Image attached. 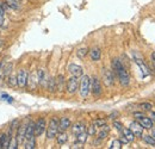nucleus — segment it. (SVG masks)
I'll return each instance as SVG.
<instances>
[{
  "mask_svg": "<svg viewBox=\"0 0 155 149\" xmlns=\"http://www.w3.org/2000/svg\"><path fill=\"white\" fill-rule=\"evenodd\" d=\"M112 67H114V71L116 72L117 76L119 79V82L122 86H129L130 84V76L128 74L127 69L124 68L123 63L119 61V60H114L112 61Z\"/></svg>",
  "mask_w": 155,
  "mask_h": 149,
  "instance_id": "obj_1",
  "label": "nucleus"
},
{
  "mask_svg": "<svg viewBox=\"0 0 155 149\" xmlns=\"http://www.w3.org/2000/svg\"><path fill=\"white\" fill-rule=\"evenodd\" d=\"M90 86H91V79L87 75H82L80 82H79V93L82 98H86L90 93Z\"/></svg>",
  "mask_w": 155,
  "mask_h": 149,
  "instance_id": "obj_2",
  "label": "nucleus"
},
{
  "mask_svg": "<svg viewBox=\"0 0 155 149\" xmlns=\"http://www.w3.org/2000/svg\"><path fill=\"white\" fill-rule=\"evenodd\" d=\"M58 132V119L56 117H53L49 122V125L47 128V137L49 140H53L56 137Z\"/></svg>",
  "mask_w": 155,
  "mask_h": 149,
  "instance_id": "obj_3",
  "label": "nucleus"
},
{
  "mask_svg": "<svg viewBox=\"0 0 155 149\" xmlns=\"http://www.w3.org/2000/svg\"><path fill=\"white\" fill-rule=\"evenodd\" d=\"M134 56V60H135V62L137 63V66L141 68V72H142V76L144 78V76H148V75L150 74V72H149V68L146 66V63H144V61H143V58L140 56V54H137V53H134L133 54Z\"/></svg>",
  "mask_w": 155,
  "mask_h": 149,
  "instance_id": "obj_4",
  "label": "nucleus"
},
{
  "mask_svg": "<svg viewBox=\"0 0 155 149\" xmlns=\"http://www.w3.org/2000/svg\"><path fill=\"white\" fill-rule=\"evenodd\" d=\"M79 90V80L77 76H72L67 81V92L69 94H74Z\"/></svg>",
  "mask_w": 155,
  "mask_h": 149,
  "instance_id": "obj_5",
  "label": "nucleus"
},
{
  "mask_svg": "<svg viewBox=\"0 0 155 149\" xmlns=\"http://www.w3.org/2000/svg\"><path fill=\"white\" fill-rule=\"evenodd\" d=\"M28 72L25 69H20L18 72V75H17V84L20 88H24L28 86Z\"/></svg>",
  "mask_w": 155,
  "mask_h": 149,
  "instance_id": "obj_6",
  "label": "nucleus"
},
{
  "mask_svg": "<svg viewBox=\"0 0 155 149\" xmlns=\"http://www.w3.org/2000/svg\"><path fill=\"white\" fill-rule=\"evenodd\" d=\"M90 90L92 91V93L94 94V95H97V97L101 94V84H100L99 79H97V78H93V79H92Z\"/></svg>",
  "mask_w": 155,
  "mask_h": 149,
  "instance_id": "obj_7",
  "label": "nucleus"
},
{
  "mask_svg": "<svg viewBox=\"0 0 155 149\" xmlns=\"http://www.w3.org/2000/svg\"><path fill=\"white\" fill-rule=\"evenodd\" d=\"M103 80H104L106 86H112L114 82H115L114 73L111 71H109V69H104V72H103Z\"/></svg>",
  "mask_w": 155,
  "mask_h": 149,
  "instance_id": "obj_8",
  "label": "nucleus"
},
{
  "mask_svg": "<svg viewBox=\"0 0 155 149\" xmlns=\"http://www.w3.org/2000/svg\"><path fill=\"white\" fill-rule=\"evenodd\" d=\"M45 130V119L39 118L38 121L35 123V136H41Z\"/></svg>",
  "mask_w": 155,
  "mask_h": 149,
  "instance_id": "obj_9",
  "label": "nucleus"
},
{
  "mask_svg": "<svg viewBox=\"0 0 155 149\" xmlns=\"http://www.w3.org/2000/svg\"><path fill=\"white\" fill-rule=\"evenodd\" d=\"M32 137H35V123L30 121L28 124H25V140Z\"/></svg>",
  "mask_w": 155,
  "mask_h": 149,
  "instance_id": "obj_10",
  "label": "nucleus"
},
{
  "mask_svg": "<svg viewBox=\"0 0 155 149\" xmlns=\"http://www.w3.org/2000/svg\"><path fill=\"white\" fill-rule=\"evenodd\" d=\"M143 129H144V128H143L140 123H137V122H133V123H130V130L133 131V134L135 135L136 137H142Z\"/></svg>",
  "mask_w": 155,
  "mask_h": 149,
  "instance_id": "obj_11",
  "label": "nucleus"
},
{
  "mask_svg": "<svg viewBox=\"0 0 155 149\" xmlns=\"http://www.w3.org/2000/svg\"><path fill=\"white\" fill-rule=\"evenodd\" d=\"M68 71H69V73L72 74V76H77V78H80V76H82V74H84L82 68H81L80 66H78V65H74V63L69 65Z\"/></svg>",
  "mask_w": 155,
  "mask_h": 149,
  "instance_id": "obj_12",
  "label": "nucleus"
},
{
  "mask_svg": "<svg viewBox=\"0 0 155 149\" xmlns=\"http://www.w3.org/2000/svg\"><path fill=\"white\" fill-rule=\"evenodd\" d=\"M16 140L18 142V146L24 144V140H25V125H19L18 127L17 135H16Z\"/></svg>",
  "mask_w": 155,
  "mask_h": 149,
  "instance_id": "obj_13",
  "label": "nucleus"
},
{
  "mask_svg": "<svg viewBox=\"0 0 155 149\" xmlns=\"http://www.w3.org/2000/svg\"><path fill=\"white\" fill-rule=\"evenodd\" d=\"M71 127V119L67 117H63L58 121V131H66Z\"/></svg>",
  "mask_w": 155,
  "mask_h": 149,
  "instance_id": "obj_14",
  "label": "nucleus"
},
{
  "mask_svg": "<svg viewBox=\"0 0 155 149\" xmlns=\"http://www.w3.org/2000/svg\"><path fill=\"white\" fill-rule=\"evenodd\" d=\"M138 121H140V124H141L144 129H152V128H153V121H152L150 118L143 116V117L138 118Z\"/></svg>",
  "mask_w": 155,
  "mask_h": 149,
  "instance_id": "obj_15",
  "label": "nucleus"
},
{
  "mask_svg": "<svg viewBox=\"0 0 155 149\" xmlns=\"http://www.w3.org/2000/svg\"><path fill=\"white\" fill-rule=\"evenodd\" d=\"M37 84H39L41 86H45L47 84V76H45V73L43 69H38L37 71Z\"/></svg>",
  "mask_w": 155,
  "mask_h": 149,
  "instance_id": "obj_16",
  "label": "nucleus"
},
{
  "mask_svg": "<svg viewBox=\"0 0 155 149\" xmlns=\"http://www.w3.org/2000/svg\"><path fill=\"white\" fill-rule=\"evenodd\" d=\"M109 132H110V128H109L106 124H105V125H103V127L100 128L99 134H98V140H99V141H101V140L106 138V137H107V135H109Z\"/></svg>",
  "mask_w": 155,
  "mask_h": 149,
  "instance_id": "obj_17",
  "label": "nucleus"
},
{
  "mask_svg": "<svg viewBox=\"0 0 155 149\" xmlns=\"http://www.w3.org/2000/svg\"><path fill=\"white\" fill-rule=\"evenodd\" d=\"M36 84H37V75L32 73L28 76V87L34 90L36 87Z\"/></svg>",
  "mask_w": 155,
  "mask_h": 149,
  "instance_id": "obj_18",
  "label": "nucleus"
},
{
  "mask_svg": "<svg viewBox=\"0 0 155 149\" xmlns=\"http://www.w3.org/2000/svg\"><path fill=\"white\" fill-rule=\"evenodd\" d=\"M90 56H91V60L92 61H99L100 60V56H101V50L99 48H93L90 51Z\"/></svg>",
  "mask_w": 155,
  "mask_h": 149,
  "instance_id": "obj_19",
  "label": "nucleus"
},
{
  "mask_svg": "<svg viewBox=\"0 0 155 149\" xmlns=\"http://www.w3.org/2000/svg\"><path fill=\"white\" fill-rule=\"evenodd\" d=\"M5 5L8 6L11 10H15V11H18L20 8L19 1H17V0H5Z\"/></svg>",
  "mask_w": 155,
  "mask_h": 149,
  "instance_id": "obj_20",
  "label": "nucleus"
},
{
  "mask_svg": "<svg viewBox=\"0 0 155 149\" xmlns=\"http://www.w3.org/2000/svg\"><path fill=\"white\" fill-rule=\"evenodd\" d=\"M45 87L50 91V92H54L56 90V81L54 78H48L47 80V84H45Z\"/></svg>",
  "mask_w": 155,
  "mask_h": 149,
  "instance_id": "obj_21",
  "label": "nucleus"
},
{
  "mask_svg": "<svg viewBox=\"0 0 155 149\" xmlns=\"http://www.w3.org/2000/svg\"><path fill=\"white\" fill-rule=\"evenodd\" d=\"M82 131H85V125H84V123H81V122H78L75 123L74 125H73V134H80V132H82Z\"/></svg>",
  "mask_w": 155,
  "mask_h": 149,
  "instance_id": "obj_22",
  "label": "nucleus"
},
{
  "mask_svg": "<svg viewBox=\"0 0 155 149\" xmlns=\"http://www.w3.org/2000/svg\"><path fill=\"white\" fill-rule=\"evenodd\" d=\"M55 81H56V88H58V91H62L63 90V86H64V82H66L64 81V76L62 74H60Z\"/></svg>",
  "mask_w": 155,
  "mask_h": 149,
  "instance_id": "obj_23",
  "label": "nucleus"
},
{
  "mask_svg": "<svg viewBox=\"0 0 155 149\" xmlns=\"http://www.w3.org/2000/svg\"><path fill=\"white\" fill-rule=\"evenodd\" d=\"M123 132V136L129 141V142H131V141H134V138H135V135L133 134V131L130 130V129H123L122 130Z\"/></svg>",
  "mask_w": 155,
  "mask_h": 149,
  "instance_id": "obj_24",
  "label": "nucleus"
},
{
  "mask_svg": "<svg viewBox=\"0 0 155 149\" xmlns=\"http://www.w3.org/2000/svg\"><path fill=\"white\" fill-rule=\"evenodd\" d=\"M87 136H88V134H87L86 131H82V132L78 134L77 135V142L84 144V143L86 142V140H87Z\"/></svg>",
  "mask_w": 155,
  "mask_h": 149,
  "instance_id": "obj_25",
  "label": "nucleus"
},
{
  "mask_svg": "<svg viewBox=\"0 0 155 149\" xmlns=\"http://www.w3.org/2000/svg\"><path fill=\"white\" fill-rule=\"evenodd\" d=\"M67 140H68L67 134H66L64 131H61V134L58 136V144H64V143L67 142Z\"/></svg>",
  "mask_w": 155,
  "mask_h": 149,
  "instance_id": "obj_26",
  "label": "nucleus"
},
{
  "mask_svg": "<svg viewBox=\"0 0 155 149\" xmlns=\"http://www.w3.org/2000/svg\"><path fill=\"white\" fill-rule=\"evenodd\" d=\"M25 141H26V142H25V147H24V148H26V149L35 148V144H36V142H35V137L29 138V140H25Z\"/></svg>",
  "mask_w": 155,
  "mask_h": 149,
  "instance_id": "obj_27",
  "label": "nucleus"
},
{
  "mask_svg": "<svg viewBox=\"0 0 155 149\" xmlns=\"http://www.w3.org/2000/svg\"><path fill=\"white\" fill-rule=\"evenodd\" d=\"M88 54V48H86V47H82V48H80L79 50L77 51V55L78 57H80V58H84L85 56Z\"/></svg>",
  "mask_w": 155,
  "mask_h": 149,
  "instance_id": "obj_28",
  "label": "nucleus"
},
{
  "mask_svg": "<svg viewBox=\"0 0 155 149\" xmlns=\"http://www.w3.org/2000/svg\"><path fill=\"white\" fill-rule=\"evenodd\" d=\"M7 84H8V86H11V87L18 86V84H17V76L10 75V76H8V80H7Z\"/></svg>",
  "mask_w": 155,
  "mask_h": 149,
  "instance_id": "obj_29",
  "label": "nucleus"
},
{
  "mask_svg": "<svg viewBox=\"0 0 155 149\" xmlns=\"http://www.w3.org/2000/svg\"><path fill=\"white\" fill-rule=\"evenodd\" d=\"M111 149H120L122 148V142L119 140H114L112 143H111Z\"/></svg>",
  "mask_w": 155,
  "mask_h": 149,
  "instance_id": "obj_30",
  "label": "nucleus"
},
{
  "mask_svg": "<svg viewBox=\"0 0 155 149\" xmlns=\"http://www.w3.org/2000/svg\"><path fill=\"white\" fill-rule=\"evenodd\" d=\"M106 124V121L105 119H96L94 122H93V125L96 127V128H101L103 125H105Z\"/></svg>",
  "mask_w": 155,
  "mask_h": 149,
  "instance_id": "obj_31",
  "label": "nucleus"
},
{
  "mask_svg": "<svg viewBox=\"0 0 155 149\" xmlns=\"http://www.w3.org/2000/svg\"><path fill=\"white\" fill-rule=\"evenodd\" d=\"M8 148H10V149L18 148V142H17L16 137H15V138H11V141H10V144H8Z\"/></svg>",
  "mask_w": 155,
  "mask_h": 149,
  "instance_id": "obj_32",
  "label": "nucleus"
},
{
  "mask_svg": "<svg viewBox=\"0 0 155 149\" xmlns=\"http://www.w3.org/2000/svg\"><path fill=\"white\" fill-rule=\"evenodd\" d=\"M143 138H144L146 143H148V144H150V146H155V138L154 137H152V136H144Z\"/></svg>",
  "mask_w": 155,
  "mask_h": 149,
  "instance_id": "obj_33",
  "label": "nucleus"
},
{
  "mask_svg": "<svg viewBox=\"0 0 155 149\" xmlns=\"http://www.w3.org/2000/svg\"><path fill=\"white\" fill-rule=\"evenodd\" d=\"M140 106H141L143 110H146V111H149V110L152 109V105H150L149 103H143V104H141Z\"/></svg>",
  "mask_w": 155,
  "mask_h": 149,
  "instance_id": "obj_34",
  "label": "nucleus"
},
{
  "mask_svg": "<svg viewBox=\"0 0 155 149\" xmlns=\"http://www.w3.org/2000/svg\"><path fill=\"white\" fill-rule=\"evenodd\" d=\"M87 134H88V135H91V136H92V135H94V134H96V127H94V125H93V124H92V125H90V127H88V130H87Z\"/></svg>",
  "mask_w": 155,
  "mask_h": 149,
  "instance_id": "obj_35",
  "label": "nucleus"
},
{
  "mask_svg": "<svg viewBox=\"0 0 155 149\" xmlns=\"http://www.w3.org/2000/svg\"><path fill=\"white\" fill-rule=\"evenodd\" d=\"M114 127H115L118 131H122L123 129H124L123 125H122V123H119V122H114Z\"/></svg>",
  "mask_w": 155,
  "mask_h": 149,
  "instance_id": "obj_36",
  "label": "nucleus"
},
{
  "mask_svg": "<svg viewBox=\"0 0 155 149\" xmlns=\"http://www.w3.org/2000/svg\"><path fill=\"white\" fill-rule=\"evenodd\" d=\"M1 98H2V100H6V101H8V103H12V101H13V100H12V97H10V95H7V94H2Z\"/></svg>",
  "mask_w": 155,
  "mask_h": 149,
  "instance_id": "obj_37",
  "label": "nucleus"
},
{
  "mask_svg": "<svg viewBox=\"0 0 155 149\" xmlns=\"http://www.w3.org/2000/svg\"><path fill=\"white\" fill-rule=\"evenodd\" d=\"M5 20H4V16L2 15H0V28H4L5 26Z\"/></svg>",
  "mask_w": 155,
  "mask_h": 149,
  "instance_id": "obj_38",
  "label": "nucleus"
},
{
  "mask_svg": "<svg viewBox=\"0 0 155 149\" xmlns=\"http://www.w3.org/2000/svg\"><path fill=\"white\" fill-rule=\"evenodd\" d=\"M4 13H5V6L0 2V15H2V16H4Z\"/></svg>",
  "mask_w": 155,
  "mask_h": 149,
  "instance_id": "obj_39",
  "label": "nucleus"
},
{
  "mask_svg": "<svg viewBox=\"0 0 155 149\" xmlns=\"http://www.w3.org/2000/svg\"><path fill=\"white\" fill-rule=\"evenodd\" d=\"M134 116H135L136 118L138 119V118H141V117H143L144 114H142V113H140V112H135V113H134Z\"/></svg>",
  "mask_w": 155,
  "mask_h": 149,
  "instance_id": "obj_40",
  "label": "nucleus"
},
{
  "mask_svg": "<svg viewBox=\"0 0 155 149\" xmlns=\"http://www.w3.org/2000/svg\"><path fill=\"white\" fill-rule=\"evenodd\" d=\"M120 142H122V143H129V141H128V140H127V138H125L124 136L122 137V140H120Z\"/></svg>",
  "mask_w": 155,
  "mask_h": 149,
  "instance_id": "obj_41",
  "label": "nucleus"
},
{
  "mask_svg": "<svg viewBox=\"0 0 155 149\" xmlns=\"http://www.w3.org/2000/svg\"><path fill=\"white\" fill-rule=\"evenodd\" d=\"M150 119L153 121V123L155 122V112H152V117H150Z\"/></svg>",
  "mask_w": 155,
  "mask_h": 149,
  "instance_id": "obj_42",
  "label": "nucleus"
},
{
  "mask_svg": "<svg viewBox=\"0 0 155 149\" xmlns=\"http://www.w3.org/2000/svg\"><path fill=\"white\" fill-rule=\"evenodd\" d=\"M152 58L154 60V62H155V53H153V54H152Z\"/></svg>",
  "mask_w": 155,
  "mask_h": 149,
  "instance_id": "obj_43",
  "label": "nucleus"
},
{
  "mask_svg": "<svg viewBox=\"0 0 155 149\" xmlns=\"http://www.w3.org/2000/svg\"><path fill=\"white\" fill-rule=\"evenodd\" d=\"M153 137H154V138H155V129H154V130H153Z\"/></svg>",
  "mask_w": 155,
  "mask_h": 149,
  "instance_id": "obj_44",
  "label": "nucleus"
},
{
  "mask_svg": "<svg viewBox=\"0 0 155 149\" xmlns=\"http://www.w3.org/2000/svg\"><path fill=\"white\" fill-rule=\"evenodd\" d=\"M1 66H2V63H0V68H1Z\"/></svg>",
  "mask_w": 155,
  "mask_h": 149,
  "instance_id": "obj_45",
  "label": "nucleus"
},
{
  "mask_svg": "<svg viewBox=\"0 0 155 149\" xmlns=\"http://www.w3.org/2000/svg\"><path fill=\"white\" fill-rule=\"evenodd\" d=\"M17 1H21V0H17Z\"/></svg>",
  "mask_w": 155,
  "mask_h": 149,
  "instance_id": "obj_46",
  "label": "nucleus"
}]
</instances>
